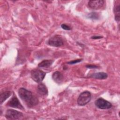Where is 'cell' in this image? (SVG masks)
I'll return each instance as SVG.
<instances>
[{
	"mask_svg": "<svg viewBox=\"0 0 120 120\" xmlns=\"http://www.w3.org/2000/svg\"><path fill=\"white\" fill-rule=\"evenodd\" d=\"M18 93L21 99L29 107H32L38 105V99L29 90L24 88H21L18 90Z\"/></svg>",
	"mask_w": 120,
	"mask_h": 120,
	"instance_id": "6da1fadb",
	"label": "cell"
},
{
	"mask_svg": "<svg viewBox=\"0 0 120 120\" xmlns=\"http://www.w3.org/2000/svg\"><path fill=\"white\" fill-rule=\"evenodd\" d=\"M45 74L46 73L45 72L38 68L32 69L30 72L31 78L37 83H40L42 82Z\"/></svg>",
	"mask_w": 120,
	"mask_h": 120,
	"instance_id": "7a4b0ae2",
	"label": "cell"
},
{
	"mask_svg": "<svg viewBox=\"0 0 120 120\" xmlns=\"http://www.w3.org/2000/svg\"><path fill=\"white\" fill-rule=\"evenodd\" d=\"M91 93L88 91L82 92L79 96L77 102L79 105L84 106L87 104L91 100Z\"/></svg>",
	"mask_w": 120,
	"mask_h": 120,
	"instance_id": "3957f363",
	"label": "cell"
},
{
	"mask_svg": "<svg viewBox=\"0 0 120 120\" xmlns=\"http://www.w3.org/2000/svg\"><path fill=\"white\" fill-rule=\"evenodd\" d=\"M47 44L51 46L60 47L63 45L64 40L61 36L55 35L48 39Z\"/></svg>",
	"mask_w": 120,
	"mask_h": 120,
	"instance_id": "277c9868",
	"label": "cell"
},
{
	"mask_svg": "<svg viewBox=\"0 0 120 120\" xmlns=\"http://www.w3.org/2000/svg\"><path fill=\"white\" fill-rule=\"evenodd\" d=\"M22 116V113L14 109H8L5 113V117L8 120H18Z\"/></svg>",
	"mask_w": 120,
	"mask_h": 120,
	"instance_id": "5b68a950",
	"label": "cell"
},
{
	"mask_svg": "<svg viewBox=\"0 0 120 120\" xmlns=\"http://www.w3.org/2000/svg\"><path fill=\"white\" fill-rule=\"evenodd\" d=\"M95 105L97 107L100 109H108L112 106L110 102L101 98H98L95 101Z\"/></svg>",
	"mask_w": 120,
	"mask_h": 120,
	"instance_id": "8992f818",
	"label": "cell"
},
{
	"mask_svg": "<svg viewBox=\"0 0 120 120\" xmlns=\"http://www.w3.org/2000/svg\"><path fill=\"white\" fill-rule=\"evenodd\" d=\"M7 105L15 108H18L21 110H24V107L22 106L17 97L14 94L11 98L7 103Z\"/></svg>",
	"mask_w": 120,
	"mask_h": 120,
	"instance_id": "52a82bcc",
	"label": "cell"
},
{
	"mask_svg": "<svg viewBox=\"0 0 120 120\" xmlns=\"http://www.w3.org/2000/svg\"><path fill=\"white\" fill-rule=\"evenodd\" d=\"M104 1L103 0H90L88 2L89 7L94 10H97L102 8L104 5Z\"/></svg>",
	"mask_w": 120,
	"mask_h": 120,
	"instance_id": "ba28073f",
	"label": "cell"
},
{
	"mask_svg": "<svg viewBox=\"0 0 120 120\" xmlns=\"http://www.w3.org/2000/svg\"><path fill=\"white\" fill-rule=\"evenodd\" d=\"M52 78L56 83L60 84L63 80V76L61 72L57 71L54 72L52 75Z\"/></svg>",
	"mask_w": 120,
	"mask_h": 120,
	"instance_id": "9c48e42d",
	"label": "cell"
},
{
	"mask_svg": "<svg viewBox=\"0 0 120 120\" xmlns=\"http://www.w3.org/2000/svg\"><path fill=\"white\" fill-rule=\"evenodd\" d=\"M38 93L43 96H45L48 95V90L45 84L40 83L37 87Z\"/></svg>",
	"mask_w": 120,
	"mask_h": 120,
	"instance_id": "30bf717a",
	"label": "cell"
},
{
	"mask_svg": "<svg viewBox=\"0 0 120 120\" xmlns=\"http://www.w3.org/2000/svg\"><path fill=\"white\" fill-rule=\"evenodd\" d=\"M108 75L105 72H98L91 74L89 77L99 80H104L107 78Z\"/></svg>",
	"mask_w": 120,
	"mask_h": 120,
	"instance_id": "8fae6325",
	"label": "cell"
},
{
	"mask_svg": "<svg viewBox=\"0 0 120 120\" xmlns=\"http://www.w3.org/2000/svg\"><path fill=\"white\" fill-rule=\"evenodd\" d=\"M114 14L115 16V20L118 23L120 21V3L115 4L114 7Z\"/></svg>",
	"mask_w": 120,
	"mask_h": 120,
	"instance_id": "7c38bea8",
	"label": "cell"
},
{
	"mask_svg": "<svg viewBox=\"0 0 120 120\" xmlns=\"http://www.w3.org/2000/svg\"><path fill=\"white\" fill-rule=\"evenodd\" d=\"M53 62V60H44L38 64V66L40 68H48L52 65Z\"/></svg>",
	"mask_w": 120,
	"mask_h": 120,
	"instance_id": "4fadbf2b",
	"label": "cell"
},
{
	"mask_svg": "<svg viewBox=\"0 0 120 120\" xmlns=\"http://www.w3.org/2000/svg\"><path fill=\"white\" fill-rule=\"evenodd\" d=\"M11 95V92L10 91H5L0 93V102L1 104L7 98H8Z\"/></svg>",
	"mask_w": 120,
	"mask_h": 120,
	"instance_id": "5bb4252c",
	"label": "cell"
},
{
	"mask_svg": "<svg viewBox=\"0 0 120 120\" xmlns=\"http://www.w3.org/2000/svg\"><path fill=\"white\" fill-rule=\"evenodd\" d=\"M89 17L91 19L97 20L98 18V15L96 12H92L89 15Z\"/></svg>",
	"mask_w": 120,
	"mask_h": 120,
	"instance_id": "9a60e30c",
	"label": "cell"
},
{
	"mask_svg": "<svg viewBox=\"0 0 120 120\" xmlns=\"http://www.w3.org/2000/svg\"><path fill=\"white\" fill-rule=\"evenodd\" d=\"M82 59H77V60H73L72 61H70L69 62H68V64H75L79 62H80L81 61H82Z\"/></svg>",
	"mask_w": 120,
	"mask_h": 120,
	"instance_id": "2e32d148",
	"label": "cell"
},
{
	"mask_svg": "<svg viewBox=\"0 0 120 120\" xmlns=\"http://www.w3.org/2000/svg\"><path fill=\"white\" fill-rule=\"evenodd\" d=\"M61 27L63 30H70L71 29V27H70V26H69L68 25L66 24H62L61 25Z\"/></svg>",
	"mask_w": 120,
	"mask_h": 120,
	"instance_id": "e0dca14e",
	"label": "cell"
},
{
	"mask_svg": "<svg viewBox=\"0 0 120 120\" xmlns=\"http://www.w3.org/2000/svg\"><path fill=\"white\" fill-rule=\"evenodd\" d=\"M87 68H90V69H93V68H98V67L96 65H87L86 66Z\"/></svg>",
	"mask_w": 120,
	"mask_h": 120,
	"instance_id": "ac0fdd59",
	"label": "cell"
},
{
	"mask_svg": "<svg viewBox=\"0 0 120 120\" xmlns=\"http://www.w3.org/2000/svg\"><path fill=\"white\" fill-rule=\"evenodd\" d=\"M103 38V37L102 36H92L91 37V39H100L102 38Z\"/></svg>",
	"mask_w": 120,
	"mask_h": 120,
	"instance_id": "d6986e66",
	"label": "cell"
}]
</instances>
